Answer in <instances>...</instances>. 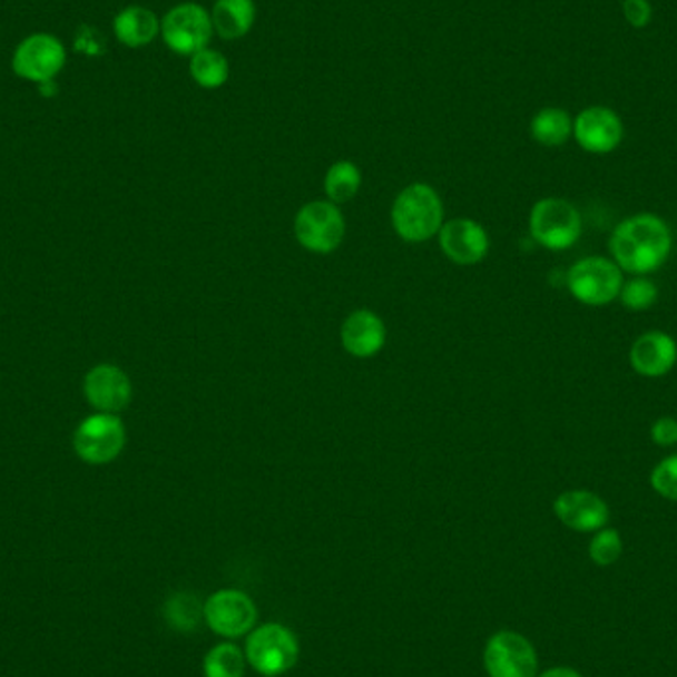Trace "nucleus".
<instances>
[{
    "mask_svg": "<svg viewBox=\"0 0 677 677\" xmlns=\"http://www.w3.org/2000/svg\"><path fill=\"white\" fill-rule=\"evenodd\" d=\"M84 392L94 409L117 414L131 401V381L119 366L98 365L86 374Z\"/></svg>",
    "mask_w": 677,
    "mask_h": 677,
    "instance_id": "obj_14",
    "label": "nucleus"
},
{
    "mask_svg": "<svg viewBox=\"0 0 677 677\" xmlns=\"http://www.w3.org/2000/svg\"><path fill=\"white\" fill-rule=\"evenodd\" d=\"M200 618H205V606L188 592H177L165 602V620L178 632H193Z\"/></svg>",
    "mask_w": 677,
    "mask_h": 677,
    "instance_id": "obj_23",
    "label": "nucleus"
},
{
    "mask_svg": "<svg viewBox=\"0 0 677 677\" xmlns=\"http://www.w3.org/2000/svg\"><path fill=\"white\" fill-rule=\"evenodd\" d=\"M66 46L58 36L48 32L30 35L14 48L12 70L20 80L30 84H46L63 70L66 66Z\"/></svg>",
    "mask_w": 677,
    "mask_h": 677,
    "instance_id": "obj_7",
    "label": "nucleus"
},
{
    "mask_svg": "<svg viewBox=\"0 0 677 677\" xmlns=\"http://www.w3.org/2000/svg\"><path fill=\"white\" fill-rule=\"evenodd\" d=\"M618 300L630 312H646L658 302V287L648 277H632L624 282Z\"/></svg>",
    "mask_w": 677,
    "mask_h": 677,
    "instance_id": "obj_25",
    "label": "nucleus"
},
{
    "mask_svg": "<svg viewBox=\"0 0 677 677\" xmlns=\"http://www.w3.org/2000/svg\"><path fill=\"white\" fill-rule=\"evenodd\" d=\"M541 677H582L577 669L570 668H551L547 669Z\"/></svg>",
    "mask_w": 677,
    "mask_h": 677,
    "instance_id": "obj_30",
    "label": "nucleus"
},
{
    "mask_svg": "<svg viewBox=\"0 0 677 677\" xmlns=\"http://www.w3.org/2000/svg\"><path fill=\"white\" fill-rule=\"evenodd\" d=\"M650 483L654 491L661 498L677 501V454L664 458L651 470Z\"/></svg>",
    "mask_w": 677,
    "mask_h": 677,
    "instance_id": "obj_27",
    "label": "nucleus"
},
{
    "mask_svg": "<svg viewBox=\"0 0 677 677\" xmlns=\"http://www.w3.org/2000/svg\"><path fill=\"white\" fill-rule=\"evenodd\" d=\"M114 35L119 45L134 50L145 48L160 36V18L141 4L125 7L114 18Z\"/></svg>",
    "mask_w": 677,
    "mask_h": 677,
    "instance_id": "obj_18",
    "label": "nucleus"
},
{
    "mask_svg": "<svg viewBox=\"0 0 677 677\" xmlns=\"http://www.w3.org/2000/svg\"><path fill=\"white\" fill-rule=\"evenodd\" d=\"M483 664L491 677L537 676V654L531 641L511 630L491 636L483 651Z\"/></svg>",
    "mask_w": 677,
    "mask_h": 677,
    "instance_id": "obj_11",
    "label": "nucleus"
},
{
    "mask_svg": "<svg viewBox=\"0 0 677 677\" xmlns=\"http://www.w3.org/2000/svg\"><path fill=\"white\" fill-rule=\"evenodd\" d=\"M440 246L455 264L472 266L485 258L490 238L480 224L468 218H455L440 228Z\"/></svg>",
    "mask_w": 677,
    "mask_h": 677,
    "instance_id": "obj_15",
    "label": "nucleus"
},
{
    "mask_svg": "<svg viewBox=\"0 0 677 677\" xmlns=\"http://www.w3.org/2000/svg\"><path fill=\"white\" fill-rule=\"evenodd\" d=\"M572 137L579 143L580 149L592 155H608L622 143V119L610 107H587L572 119Z\"/></svg>",
    "mask_w": 677,
    "mask_h": 677,
    "instance_id": "obj_12",
    "label": "nucleus"
},
{
    "mask_svg": "<svg viewBox=\"0 0 677 677\" xmlns=\"http://www.w3.org/2000/svg\"><path fill=\"white\" fill-rule=\"evenodd\" d=\"M651 442L668 448L677 444V420L671 416H661L651 424Z\"/></svg>",
    "mask_w": 677,
    "mask_h": 677,
    "instance_id": "obj_29",
    "label": "nucleus"
},
{
    "mask_svg": "<svg viewBox=\"0 0 677 677\" xmlns=\"http://www.w3.org/2000/svg\"><path fill=\"white\" fill-rule=\"evenodd\" d=\"M588 552H590V559L597 562L598 567H610L622 555L620 533L616 529H600L592 537Z\"/></svg>",
    "mask_w": 677,
    "mask_h": 677,
    "instance_id": "obj_26",
    "label": "nucleus"
},
{
    "mask_svg": "<svg viewBox=\"0 0 677 677\" xmlns=\"http://www.w3.org/2000/svg\"><path fill=\"white\" fill-rule=\"evenodd\" d=\"M668 224L650 213L634 214L616 226L608 248L622 272L646 276L666 264L671 252Z\"/></svg>",
    "mask_w": 677,
    "mask_h": 677,
    "instance_id": "obj_1",
    "label": "nucleus"
},
{
    "mask_svg": "<svg viewBox=\"0 0 677 677\" xmlns=\"http://www.w3.org/2000/svg\"><path fill=\"white\" fill-rule=\"evenodd\" d=\"M295 236L303 248L315 254H330L345 236V220L337 206L315 200L303 206L295 216Z\"/></svg>",
    "mask_w": 677,
    "mask_h": 677,
    "instance_id": "obj_9",
    "label": "nucleus"
},
{
    "mask_svg": "<svg viewBox=\"0 0 677 677\" xmlns=\"http://www.w3.org/2000/svg\"><path fill=\"white\" fill-rule=\"evenodd\" d=\"M442 200L436 190L416 183L404 188L392 206V226L402 241L424 242L442 228Z\"/></svg>",
    "mask_w": 677,
    "mask_h": 677,
    "instance_id": "obj_2",
    "label": "nucleus"
},
{
    "mask_svg": "<svg viewBox=\"0 0 677 677\" xmlns=\"http://www.w3.org/2000/svg\"><path fill=\"white\" fill-rule=\"evenodd\" d=\"M552 509L562 526L579 533L600 531L610 517L605 499L587 490L565 491L555 499Z\"/></svg>",
    "mask_w": 677,
    "mask_h": 677,
    "instance_id": "obj_13",
    "label": "nucleus"
},
{
    "mask_svg": "<svg viewBox=\"0 0 677 677\" xmlns=\"http://www.w3.org/2000/svg\"><path fill=\"white\" fill-rule=\"evenodd\" d=\"M622 284V269L612 259L600 256L579 259L567 274L570 295L590 307H600L618 300Z\"/></svg>",
    "mask_w": 677,
    "mask_h": 677,
    "instance_id": "obj_6",
    "label": "nucleus"
},
{
    "mask_svg": "<svg viewBox=\"0 0 677 677\" xmlns=\"http://www.w3.org/2000/svg\"><path fill=\"white\" fill-rule=\"evenodd\" d=\"M210 10L198 2H180L160 18V38L170 52L195 56L213 40Z\"/></svg>",
    "mask_w": 677,
    "mask_h": 677,
    "instance_id": "obj_3",
    "label": "nucleus"
},
{
    "mask_svg": "<svg viewBox=\"0 0 677 677\" xmlns=\"http://www.w3.org/2000/svg\"><path fill=\"white\" fill-rule=\"evenodd\" d=\"M529 230L543 248L561 252L575 246L582 234V218L577 206L565 198H543L533 206Z\"/></svg>",
    "mask_w": 677,
    "mask_h": 677,
    "instance_id": "obj_5",
    "label": "nucleus"
},
{
    "mask_svg": "<svg viewBox=\"0 0 677 677\" xmlns=\"http://www.w3.org/2000/svg\"><path fill=\"white\" fill-rule=\"evenodd\" d=\"M531 137L543 147H561L572 137V117L561 107H543L531 119Z\"/></svg>",
    "mask_w": 677,
    "mask_h": 677,
    "instance_id": "obj_21",
    "label": "nucleus"
},
{
    "mask_svg": "<svg viewBox=\"0 0 677 677\" xmlns=\"http://www.w3.org/2000/svg\"><path fill=\"white\" fill-rule=\"evenodd\" d=\"M622 14L630 27L644 30L651 22L654 9H651L650 0H624Z\"/></svg>",
    "mask_w": 677,
    "mask_h": 677,
    "instance_id": "obj_28",
    "label": "nucleus"
},
{
    "mask_svg": "<svg viewBox=\"0 0 677 677\" xmlns=\"http://www.w3.org/2000/svg\"><path fill=\"white\" fill-rule=\"evenodd\" d=\"M246 654L234 644H218L205 658L206 677H244Z\"/></svg>",
    "mask_w": 677,
    "mask_h": 677,
    "instance_id": "obj_24",
    "label": "nucleus"
},
{
    "mask_svg": "<svg viewBox=\"0 0 677 677\" xmlns=\"http://www.w3.org/2000/svg\"><path fill=\"white\" fill-rule=\"evenodd\" d=\"M386 330L379 315L369 310H359L349 315L341 327V341L353 356H373L383 349Z\"/></svg>",
    "mask_w": 677,
    "mask_h": 677,
    "instance_id": "obj_17",
    "label": "nucleus"
},
{
    "mask_svg": "<svg viewBox=\"0 0 677 677\" xmlns=\"http://www.w3.org/2000/svg\"><path fill=\"white\" fill-rule=\"evenodd\" d=\"M361 187V170L351 160H337L325 175V193L333 205L349 203Z\"/></svg>",
    "mask_w": 677,
    "mask_h": 677,
    "instance_id": "obj_22",
    "label": "nucleus"
},
{
    "mask_svg": "<svg viewBox=\"0 0 677 677\" xmlns=\"http://www.w3.org/2000/svg\"><path fill=\"white\" fill-rule=\"evenodd\" d=\"M300 656V644L294 632L282 624H264L249 632L246 640V661L259 676H284L294 668Z\"/></svg>",
    "mask_w": 677,
    "mask_h": 677,
    "instance_id": "obj_4",
    "label": "nucleus"
},
{
    "mask_svg": "<svg viewBox=\"0 0 677 677\" xmlns=\"http://www.w3.org/2000/svg\"><path fill=\"white\" fill-rule=\"evenodd\" d=\"M205 620L218 636L241 638L254 630L258 610L246 592L224 588L206 600Z\"/></svg>",
    "mask_w": 677,
    "mask_h": 677,
    "instance_id": "obj_10",
    "label": "nucleus"
},
{
    "mask_svg": "<svg viewBox=\"0 0 677 677\" xmlns=\"http://www.w3.org/2000/svg\"><path fill=\"white\" fill-rule=\"evenodd\" d=\"M125 445V426L117 414L98 412L81 422L73 434L76 454L84 462L101 465L116 460Z\"/></svg>",
    "mask_w": 677,
    "mask_h": 677,
    "instance_id": "obj_8",
    "label": "nucleus"
},
{
    "mask_svg": "<svg viewBox=\"0 0 677 677\" xmlns=\"http://www.w3.org/2000/svg\"><path fill=\"white\" fill-rule=\"evenodd\" d=\"M677 363L676 338L664 331H648L634 341L630 365L646 379H659L668 374Z\"/></svg>",
    "mask_w": 677,
    "mask_h": 677,
    "instance_id": "obj_16",
    "label": "nucleus"
},
{
    "mask_svg": "<svg viewBox=\"0 0 677 677\" xmlns=\"http://www.w3.org/2000/svg\"><path fill=\"white\" fill-rule=\"evenodd\" d=\"M210 18L214 35L223 40H241L256 24L258 7L256 0H214Z\"/></svg>",
    "mask_w": 677,
    "mask_h": 677,
    "instance_id": "obj_19",
    "label": "nucleus"
},
{
    "mask_svg": "<svg viewBox=\"0 0 677 677\" xmlns=\"http://www.w3.org/2000/svg\"><path fill=\"white\" fill-rule=\"evenodd\" d=\"M188 73L198 88L220 89L230 78V62L220 50L208 46L188 58Z\"/></svg>",
    "mask_w": 677,
    "mask_h": 677,
    "instance_id": "obj_20",
    "label": "nucleus"
}]
</instances>
